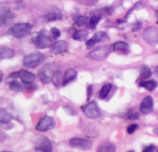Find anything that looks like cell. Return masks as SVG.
Instances as JSON below:
<instances>
[{
  "label": "cell",
  "instance_id": "cell-14",
  "mask_svg": "<svg viewBox=\"0 0 158 152\" xmlns=\"http://www.w3.org/2000/svg\"><path fill=\"white\" fill-rule=\"evenodd\" d=\"M77 71L73 68L67 69L66 72H65L64 75L63 77V80H62V85L67 86L69 82L75 79L77 77Z\"/></svg>",
  "mask_w": 158,
  "mask_h": 152
},
{
  "label": "cell",
  "instance_id": "cell-24",
  "mask_svg": "<svg viewBox=\"0 0 158 152\" xmlns=\"http://www.w3.org/2000/svg\"><path fill=\"white\" fill-rule=\"evenodd\" d=\"M141 78L143 80H146L149 78L151 76V71L149 67H148L147 66L143 65L141 67Z\"/></svg>",
  "mask_w": 158,
  "mask_h": 152
},
{
  "label": "cell",
  "instance_id": "cell-38",
  "mask_svg": "<svg viewBox=\"0 0 158 152\" xmlns=\"http://www.w3.org/2000/svg\"><path fill=\"white\" fill-rule=\"evenodd\" d=\"M153 74H154L155 76H156V77H158V67H156V68H155L154 72H153Z\"/></svg>",
  "mask_w": 158,
  "mask_h": 152
},
{
  "label": "cell",
  "instance_id": "cell-7",
  "mask_svg": "<svg viewBox=\"0 0 158 152\" xmlns=\"http://www.w3.org/2000/svg\"><path fill=\"white\" fill-rule=\"evenodd\" d=\"M36 152H52L53 147L51 141L45 136H40L36 140L35 143Z\"/></svg>",
  "mask_w": 158,
  "mask_h": 152
},
{
  "label": "cell",
  "instance_id": "cell-18",
  "mask_svg": "<svg viewBox=\"0 0 158 152\" xmlns=\"http://www.w3.org/2000/svg\"><path fill=\"white\" fill-rule=\"evenodd\" d=\"M141 87H143L148 91H153L156 87H157V82L155 80H149V81H143L139 84Z\"/></svg>",
  "mask_w": 158,
  "mask_h": 152
},
{
  "label": "cell",
  "instance_id": "cell-25",
  "mask_svg": "<svg viewBox=\"0 0 158 152\" xmlns=\"http://www.w3.org/2000/svg\"><path fill=\"white\" fill-rule=\"evenodd\" d=\"M90 19H89L88 17L85 16H79L74 20V23L77 25V26H84V25H87L89 22Z\"/></svg>",
  "mask_w": 158,
  "mask_h": 152
},
{
  "label": "cell",
  "instance_id": "cell-40",
  "mask_svg": "<svg viewBox=\"0 0 158 152\" xmlns=\"http://www.w3.org/2000/svg\"><path fill=\"white\" fill-rule=\"evenodd\" d=\"M2 73L1 72V81H2Z\"/></svg>",
  "mask_w": 158,
  "mask_h": 152
},
{
  "label": "cell",
  "instance_id": "cell-3",
  "mask_svg": "<svg viewBox=\"0 0 158 152\" xmlns=\"http://www.w3.org/2000/svg\"><path fill=\"white\" fill-rule=\"evenodd\" d=\"M32 41L34 45L40 49H46L52 45V38L46 31L43 30L36 33V36L32 38Z\"/></svg>",
  "mask_w": 158,
  "mask_h": 152
},
{
  "label": "cell",
  "instance_id": "cell-19",
  "mask_svg": "<svg viewBox=\"0 0 158 152\" xmlns=\"http://www.w3.org/2000/svg\"><path fill=\"white\" fill-rule=\"evenodd\" d=\"M113 50L115 52L122 51L123 53H128V51H129V45H128V44L125 43L123 41L115 42L113 44Z\"/></svg>",
  "mask_w": 158,
  "mask_h": 152
},
{
  "label": "cell",
  "instance_id": "cell-20",
  "mask_svg": "<svg viewBox=\"0 0 158 152\" xmlns=\"http://www.w3.org/2000/svg\"><path fill=\"white\" fill-rule=\"evenodd\" d=\"M72 37L74 40H78V41H84L88 37V33L85 30H77L72 35Z\"/></svg>",
  "mask_w": 158,
  "mask_h": 152
},
{
  "label": "cell",
  "instance_id": "cell-37",
  "mask_svg": "<svg viewBox=\"0 0 158 152\" xmlns=\"http://www.w3.org/2000/svg\"><path fill=\"white\" fill-rule=\"evenodd\" d=\"M93 95V86L90 85L88 87V100L90 99V97Z\"/></svg>",
  "mask_w": 158,
  "mask_h": 152
},
{
  "label": "cell",
  "instance_id": "cell-11",
  "mask_svg": "<svg viewBox=\"0 0 158 152\" xmlns=\"http://www.w3.org/2000/svg\"><path fill=\"white\" fill-rule=\"evenodd\" d=\"M153 109V100L150 96H147L142 101L140 110L143 114L150 113Z\"/></svg>",
  "mask_w": 158,
  "mask_h": 152
},
{
  "label": "cell",
  "instance_id": "cell-26",
  "mask_svg": "<svg viewBox=\"0 0 158 152\" xmlns=\"http://www.w3.org/2000/svg\"><path fill=\"white\" fill-rule=\"evenodd\" d=\"M111 84H109V83L105 84V85H104L101 90L100 95H99L100 98H101V99H104V98H106L107 95L108 94V93H109L110 91H111Z\"/></svg>",
  "mask_w": 158,
  "mask_h": 152
},
{
  "label": "cell",
  "instance_id": "cell-36",
  "mask_svg": "<svg viewBox=\"0 0 158 152\" xmlns=\"http://www.w3.org/2000/svg\"><path fill=\"white\" fill-rule=\"evenodd\" d=\"M142 27V22H138L137 23H135V25H134V27H133V31H136V30H138V29H140V28Z\"/></svg>",
  "mask_w": 158,
  "mask_h": 152
},
{
  "label": "cell",
  "instance_id": "cell-29",
  "mask_svg": "<svg viewBox=\"0 0 158 152\" xmlns=\"http://www.w3.org/2000/svg\"><path fill=\"white\" fill-rule=\"evenodd\" d=\"M101 21V18L98 16H93L90 18L89 22L88 24V28L90 29H95L97 24Z\"/></svg>",
  "mask_w": 158,
  "mask_h": 152
},
{
  "label": "cell",
  "instance_id": "cell-22",
  "mask_svg": "<svg viewBox=\"0 0 158 152\" xmlns=\"http://www.w3.org/2000/svg\"><path fill=\"white\" fill-rule=\"evenodd\" d=\"M10 89L11 91H15V92H20V91H23L24 89L27 88L29 89V87H23V85L18 82V81H12L10 82L9 85Z\"/></svg>",
  "mask_w": 158,
  "mask_h": 152
},
{
  "label": "cell",
  "instance_id": "cell-6",
  "mask_svg": "<svg viewBox=\"0 0 158 152\" xmlns=\"http://www.w3.org/2000/svg\"><path fill=\"white\" fill-rule=\"evenodd\" d=\"M142 36L151 45H158V29L155 26H149L144 30Z\"/></svg>",
  "mask_w": 158,
  "mask_h": 152
},
{
  "label": "cell",
  "instance_id": "cell-17",
  "mask_svg": "<svg viewBox=\"0 0 158 152\" xmlns=\"http://www.w3.org/2000/svg\"><path fill=\"white\" fill-rule=\"evenodd\" d=\"M15 56V52L14 50L9 48L2 47L0 49V57L2 60L3 59H10Z\"/></svg>",
  "mask_w": 158,
  "mask_h": 152
},
{
  "label": "cell",
  "instance_id": "cell-32",
  "mask_svg": "<svg viewBox=\"0 0 158 152\" xmlns=\"http://www.w3.org/2000/svg\"><path fill=\"white\" fill-rule=\"evenodd\" d=\"M138 125H137V124H133V125H130V126L127 128V129L128 134H133L134 132L138 129Z\"/></svg>",
  "mask_w": 158,
  "mask_h": 152
},
{
  "label": "cell",
  "instance_id": "cell-21",
  "mask_svg": "<svg viewBox=\"0 0 158 152\" xmlns=\"http://www.w3.org/2000/svg\"><path fill=\"white\" fill-rule=\"evenodd\" d=\"M1 112H0V120H1V123L2 124H7L10 121V120L12 119V116L11 114L8 112L7 110L4 109L3 108H1L0 109Z\"/></svg>",
  "mask_w": 158,
  "mask_h": 152
},
{
  "label": "cell",
  "instance_id": "cell-39",
  "mask_svg": "<svg viewBox=\"0 0 158 152\" xmlns=\"http://www.w3.org/2000/svg\"><path fill=\"white\" fill-rule=\"evenodd\" d=\"M156 19H157V23H158V9L157 11H156Z\"/></svg>",
  "mask_w": 158,
  "mask_h": 152
},
{
  "label": "cell",
  "instance_id": "cell-27",
  "mask_svg": "<svg viewBox=\"0 0 158 152\" xmlns=\"http://www.w3.org/2000/svg\"><path fill=\"white\" fill-rule=\"evenodd\" d=\"M52 82L54 83L55 86L56 87H59L61 85V72L58 70L56 72L53 74L52 78Z\"/></svg>",
  "mask_w": 158,
  "mask_h": 152
},
{
  "label": "cell",
  "instance_id": "cell-13",
  "mask_svg": "<svg viewBox=\"0 0 158 152\" xmlns=\"http://www.w3.org/2000/svg\"><path fill=\"white\" fill-rule=\"evenodd\" d=\"M67 49V43L64 40H59L52 44L51 46V50L54 54H60V53H64Z\"/></svg>",
  "mask_w": 158,
  "mask_h": 152
},
{
  "label": "cell",
  "instance_id": "cell-31",
  "mask_svg": "<svg viewBox=\"0 0 158 152\" xmlns=\"http://www.w3.org/2000/svg\"><path fill=\"white\" fill-rule=\"evenodd\" d=\"M50 32L52 33V34L53 35L55 39H57V38H59V36H61V33H60L59 29H58L56 27H52V29H51Z\"/></svg>",
  "mask_w": 158,
  "mask_h": 152
},
{
  "label": "cell",
  "instance_id": "cell-15",
  "mask_svg": "<svg viewBox=\"0 0 158 152\" xmlns=\"http://www.w3.org/2000/svg\"><path fill=\"white\" fill-rule=\"evenodd\" d=\"M15 18V15L11 11H8L3 14H1V25L2 26H6L9 25Z\"/></svg>",
  "mask_w": 158,
  "mask_h": 152
},
{
  "label": "cell",
  "instance_id": "cell-28",
  "mask_svg": "<svg viewBox=\"0 0 158 152\" xmlns=\"http://www.w3.org/2000/svg\"><path fill=\"white\" fill-rule=\"evenodd\" d=\"M44 18L48 22L60 20L62 18V15L59 13H50L48 15H45Z\"/></svg>",
  "mask_w": 158,
  "mask_h": 152
},
{
  "label": "cell",
  "instance_id": "cell-16",
  "mask_svg": "<svg viewBox=\"0 0 158 152\" xmlns=\"http://www.w3.org/2000/svg\"><path fill=\"white\" fill-rule=\"evenodd\" d=\"M116 148L113 143L104 142L101 143L97 147V152H115Z\"/></svg>",
  "mask_w": 158,
  "mask_h": 152
},
{
  "label": "cell",
  "instance_id": "cell-2",
  "mask_svg": "<svg viewBox=\"0 0 158 152\" xmlns=\"http://www.w3.org/2000/svg\"><path fill=\"white\" fill-rule=\"evenodd\" d=\"M45 56L40 52H34L26 56L23 60V65L27 68H33L44 62Z\"/></svg>",
  "mask_w": 158,
  "mask_h": 152
},
{
  "label": "cell",
  "instance_id": "cell-10",
  "mask_svg": "<svg viewBox=\"0 0 158 152\" xmlns=\"http://www.w3.org/2000/svg\"><path fill=\"white\" fill-rule=\"evenodd\" d=\"M69 143L72 147L81 150H89L92 147V142L90 140L81 138H73L69 141Z\"/></svg>",
  "mask_w": 158,
  "mask_h": 152
},
{
  "label": "cell",
  "instance_id": "cell-23",
  "mask_svg": "<svg viewBox=\"0 0 158 152\" xmlns=\"http://www.w3.org/2000/svg\"><path fill=\"white\" fill-rule=\"evenodd\" d=\"M93 38L94 39L96 42H103V41H105L108 39V36L107 35L106 33H104V32H97L94 34V36H93Z\"/></svg>",
  "mask_w": 158,
  "mask_h": 152
},
{
  "label": "cell",
  "instance_id": "cell-42",
  "mask_svg": "<svg viewBox=\"0 0 158 152\" xmlns=\"http://www.w3.org/2000/svg\"><path fill=\"white\" fill-rule=\"evenodd\" d=\"M128 152H133V151H128Z\"/></svg>",
  "mask_w": 158,
  "mask_h": 152
},
{
  "label": "cell",
  "instance_id": "cell-9",
  "mask_svg": "<svg viewBox=\"0 0 158 152\" xmlns=\"http://www.w3.org/2000/svg\"><path fill=\"white\" fill-rule=\"evenodd\" d=\"M55 126H56V122H55L54 118L48 116H45L40 120L36 126V129L40 132H45V131H48L54 129Z\"/></svg>",
  "mask_w": 158,
  "mask_h": 152
},
{
  "label": "cell",
  "instance_id": "cell-34",
  "mask_svg": "<svg viewBox=\"0 0 158 152\" xmlns=\"http://www.w3.org/2000/svg\"><path fill=\"white\" fill-rule=\"evenodd\" d=\"M142 152H156V147H155L154 145L148 146V147H145L143 149V151Z\"/></svg>",
  "mask_w": 158,
  "mask_h": 152
},
{
  "label": "cell",
  "instance_id": "cell-4",
  "mask_svg": "<svg viewBox=\"0 0 158 152\" xmlns=\"http://www.w3.org/2000/svg\"><path fill=\"white\" fill-rule=\"evenodd\" d=\"M58 71V66L54 63L45 65L40 71V78L43 83L47 84L52 81V75Z\"/></svg>",
  "mask_w": 158,
  "mask_h": 152
},
{
  "label": "cell",
  "instance_id": "cell-12",
  "mask_svg": "<svg viewBox=\"0 0 158 152\" xmlns=\"http://www.w3.org/2000/svg\"><path fill=\"white\" fill-rule=\"evenodd\" d=\"M18 78L24 84H31L34 82L35 75L26 70H22L18 72Z\"/></svg>",
  "mask_w": 158,
  "mask_h": 152
},
{
  "label": "cell",
  "instance_id": "cell-33",
  "mask_svg": "<svg viewBox=\"0 0 158 152\" xmlns=\"http://www.w3.org/2000/svg\"><path fill=\"white\" fill-rule=\"evenodd\" d=\"M97 43V42L94 40V39L93 37L91 38V39H89V40H87L86 42V47L87 49H92V48L94 47V45H95V44Z\"/></svg>",
  "mask_w": 158,
  "mask_h": 152
},
{
  "label": "cell",
  "instance_id": "cell-35",
  "mask_svg": "<svg viewBox=\"0 0 158 152\" xmlns=\"http://www.w3.org/2000/svg\"><path fill=\"white\" fill-rule=\"evenodd\" d=\"M139 117V114L138 112H135V113H131V114H128L127 118L130 120H135V119H138Z\"/></svg>",
  "mask_w": 158,
  "mask_h": 152
},
{
  "label": "cell",
  "instance_id": "cell-41",
  "mask_svg": "<svg viewBox=\"0 0 158 152\" xmlns=\"http://www.w3.org/2000/svg\"><path fill=\"white\" fill-rule=\"evenodd\" d=\"M2 152H9V151H2Z\"/></svg>",
  "mask_w": 158,
  "mask_h": 152
},
{
  "label": "cell",
  "instance_id": "cell-5",
  "mask_svg": "<svg viewBox=\"0 0 158 152\" xmlns=\"http://www.w3.org/2000/svg\"><path fill=\"white\" fill-rule=\"evenodd\" d=\"M82 110L85 115L91 119H97L101 116V110L99 109L97 101H90L86 105L83 106Z\"/></svg>",
  "mask_w": 158,
  "mask_h": 152
},
{
  "label": "cell",
  "instance_id": "cell-30",
  "mask_svg": "<svg viewBox=\"0 0 158 152\" xmlns=\"http://www.w3.org/2000/svg\"><path fill=\"white\" fill-rule=\"evenodd\" d=\"M144 7H145V4H144V2H142V1H139V2H138L135 6H134V7L132 8L131 11H128V14L127 15V18L129 16L130 14H131V12H132V11H133V10H135V9L140 10V9H142V8H144Z\"/></svg>",
  "mask_w": 158,
  "mask_h": 152
},
{
  "label": "cell",
  "instance_id": "cell-1",
  "mask_svg": "<svg viewBox=\"0 0 158 152\" xmlns=\"http://www.w3.org/2000/svg\"><path fill=\"white\" fill-rule=\"evenodd\" d=\"M32 25L29 23H18L12 25L8 30V34L13 37L21 39L28 36L32 30Z\"/></svg>",
  "mask_w": 158,
  "mask_h": 152
},
{
  "label": "cell",
  "instance_id": "cell-8",
  "mask_svg": "<svg viewBox=\"0 0 158 152\" xmlns=\"http://www.w3.org/2000/svg\"><path fill=\"white\" fill-rule=\"evenodd\" d=\"M109 53L110 48L108 46H101L92 51L89 53V57L92 60L101 61V60H105Z\"/></svg>",
  "mask_w": 158,
  "mask_h": 152
}]
</instances>
